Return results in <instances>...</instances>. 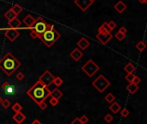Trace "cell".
I'll list each match as a JSON object with an SVG mask.
<instances>
[{
    "label": "cell",
    "mask_w": 147,
    "mask_h": 124,
    "mask_svg": "<svg viewBox=\"0 0 147 124\" xmlns=\"http://www.w3.org/2000/svg\"><path fill=\"white\" fill-rule=\"evenodd\" d=\"M90 42L88 41L86 38H84V37H82V38L77 42V47H78L80 49H82V50H85L86 48H88V47L90 46Z\"/></svg>",
    "instance_id": "obj_13"
},
{
    "label": "cell",
    "mask_w": 147,
    "mask_h": 124,
    "mask_svg": "<svg viewBox=\"0 0 147 124\" xmlns=\"http://www.w3.org/2000/svg\"><path fill=\"white\" fill-rule=\"evenodd\" d=\"M124 70L127 73H133V72L136 70V67L133 66L132 63H128L125 66Z\"/></svg>",
    "instance_id": "obj_21"
},
{
    "label": "cell",
    "mask_w": 147,
    "mask_h": 124,
    "mask_svg": "<svg viewBox=\"0 0 147 124\" xmlns=\"http://www.w3.org/2000/svg\"><path fill=\"white\" fill-rule=\"evenodd\" d=\"M126 89L129 91V93L135 94L138 90V85H134V84H133V83H129V85H127Z\"/></svg>",
    "instance_id": "obj_20"
},
{
    "label": "cell",
    "mask_w": 147,
    "mask_h": 124,
    "mask_svg": "<svg viewBox=\"0 0 147 124\" xmlns=\"http://www.w3.org/2000/svg\"><path fill=\"white\" fill-rule=\"evenodd\" d=\"M5 36H6V38L9 40L10 42H15L17 38H18L20 36V33L19 31L17 30V29H7L6 31H5Z\"/></svg>",
    "instance_id": "obj_8"
},
{
    "label": "cell",
    "mask_w": 147,
    "mask_h": 124,
    "mask_svg": "<svg viewBox=\"0 0 147 124\" xmlns=\"http://www.w3.org/2000/svg\"><path fill=\"white\" fill-rule=\"evenodd\" d=\"M92 1H93V2H94V1H95V0H92Z\"/></svg>",
    "instance_id": "obj_46"
},
{
    "label": "cell",
    "mask_w": 147,
    "mask_h": 124,
    "mask_svg": "<svg viewBox=\"0 0 147 124\" xmlns=\"http://www.w3.org/2000/svg\"><path fill=\"white\" fill-rule=\"evenodd\" d=\"M141 82V79L138 76H134V78H133V84H134V85H138V84H139Z\"/></svg>",
    "instance_id": "obj_35"
},
{
    "label": "cell",
    "mask_w": 147,
    "mask_h": 124,
    "mask_svg": "<svg viewBox=\"0 0 147 124\" xmlns=\"http://www.w3.org/2000/svg\"><path fill=\"white\" fill-rule=\"evenodd\" d=\"M61 37V35L54 29V26L49 24L48 28L42 35L38 36V38L47 46L51 47Z\"/></svg>",
    "instance_id": "obj_3"
},
{
    "label": "cell",
    "mask_w": 147,
    "mask_h": 124,
    "mask_svg": "<svg viewBox=\"0 0 147 124\" xmlns=\"http://www.w3.org/2000/svg\"><path fill=\"white\" fill-rule=\"evenodd\" d=\"M108 25L109 29H110L111 30H114V29L116 28V23H114V21H110V22H108Z\"/></svg>",
    "instance_id": "obj_36"
},
{
    "label": "cell",
    "mask_w": 147,
    "mask_h": 124,
    "mask_svg": "<svg viewBox=\"0 0 147 124\" xmlns=\"http://www.w3.org/2000/svg\"><path fill=\"white\" fill-rule=\"evenodd\" d=\"M136 48H137L139 52H143V51L146 48V44L144 42H139L136 44Z\"/></svg>",
    "instance_id": "obj_24"
},
{
    "label": "cell",
    "mask_w": 147,
    "mask_h": 124,
    "mask_svg": "<svg viewBox=\"0 0 147 124\" xmlns=\"http://www.w3.org/2000/svg\"><path fill=\"white\" fill-rule=\"evenodd\" d=\"M11 10H12V11L16 14V16L17 17V16L23 11V7L21 6V5H19V4H15L14 6L11 8Z\"/></svg>",
    "instance_id": "obj_23"
},
{
    "label": "cell",
    "mask_w": 147,
    "mask_h": 124,
    "mask_svg": "<svg viewBox=\"0 0 147 124\" xmlns=\"http://www.w3.org/2000/svg\"><path fill=\"white\" fill-rule=\"evenodd\" d=\"M111 29H109L108 25V23H104L101 24V26L98 29V34H107V33H111Z\"/></svg>",
    "instance_id": "obj_17"
},
{
    "label": "cell",
    "mask_w": 147,
    "mask_h": 124,
    "mask_svg": "<svg viewBox=\"0 0 147 124\" xmlns=\"http://www.w3.org/2000/svg\"><path fill=\"white\" fill-rule=\"evenodd\" d=\"M21 24H22V22L18 19L17 17H15L11 21H9V25L10 27V29H17L21 26Z\"/></svg>",
    "instance_id": "obj_16"
},
{
    "label": "cell",
    "mask_w": 147,
    "mask_h": 124,
    "mask_svg": "<svg viewBox=\"0 0 147 124\" xmlns=\"http://www.w3.org/2000/svg\"><path fill=\"white\" fill-rule=\"evenodd\" d=\"M115 37H116V39L118 40V41H120V42H121V41H123V40L125 39V37H126V35H123V34H121V33H117L116 35H115Z\"/></svg>",
    "instance_id": "obj_34"
},
{
    "label": "cell",
    "mask_w": 147,
    "mask_h": 124,
    "mask_svg": "<svg viewBox=\"0 0 147 124\" xmlns=\"http://www.w3.org/2000/svg\"><path fill=\"white\" fill-rule=\"evenodd\" d=\"M99 69H100L99 66H97L95 62L92 60H89L82 66V71L89 78H92L99 71Z\"/></svg>",
    "instance_id": "obj_5"
},
{
    "label": "cell",
    "mask_w": 147,
    "mask_h": 124,
    "mask_svg": "<svg viewBox=\"0 0 147 124\" xmlns=\"http://www.w3.org/2000/svg\"><path fill=\"white\" fill-rule=\"evenodd\" d=\"M39 105V107H40V109H42V110H44V109H46L47 108V104L45 103V101L44 102H41V104H38Z\"/></svg>",
    "instance_id": "obj_40"
},
{
    "label": "cell",
    "mask_w": 147,
    "mask_h": 124,
    "mask_svg": "<svg viewBox=\"0 0 147 124\" xmlns=\"http://www.w3.org/2000/svg\"><path fill=\"white\" fill-rule=\"evenodd\" d=\"M49 103L51 104L52 106H56L58 104V99H56V98H51Z\"/></svg>",
    "instance_id": "obj_37"
},
{
    "label": "cell",
    "mask_w": 147,
    "mask_h": 124,
    "mask_svg": "<svg viewBox=\"0 0 147 124\" xmlns=\"http://www.w3.org/2000/svg\"><path fill=\"white\" fill-rule=\"evenodd\" d=\"M2 101H3V98H2V97L0 96V104H1V103H2Z\"/></svg>",
    "instance_id": "obj_45"
},
{
    "label": "cell",
    "mask_w": 147,
    "mask_h": 124,
    "mask_svg": "<svg viewBox=\"0 0 147 124\" xmlns=\"http://www.w3.org/2000/svg\"><path fill=\"white\" fill-rule=\"evenodd\" d=\"M79 120L82 124H86L88 122H89V118H88V116H86L85 115H82V116L79 118Z\"/></svg>",
    "instance_id": "obj_32"
},
{
    "label": "cell",
    "mask_w": 147,
    "mask_h": 124,
    "mask_svg": "<svg viewBox=\"0 0 147 124\" xmlns=\"http://www.w3.org/2000/svg\"><path fill=\"white\" fill-rule=\"evenodd\" d=\"M12 118L17 124H22L26 120V115L20 111V112L15 113V115H13Z\"/></svg>",
    "instance_id": "obj_12"
},
{
    "label": "cell",
    "mask_w": 147,
    "mask_h": 124,
    "mask_svg": "<svg viewBox=\"0 0 147 124\" xmlns=\"http://www.w3.org/2000/svg\"><path fill=\"white\" fill-rule=\"evenodd\" d=\"M53 84H54V85L57 86V87H60V86L63 84V80L60 77H54Z\"/></svg>",
    "instance_id": "obj_26"
},
{
    "label": "cell",
    "mask_w": 147,
    "mask_h": 124,
    "mask_svg": "<svg viewBox=\"0 0 147 124\" xmlns=\"http://www.w3.org/2000/svg\"><path fill=\"white\" fill-rule=\"evenodd\" d=\"M113 38V35L111 33H107V34H97V39L99 40L102 45L108 44V42Z\"/></svg>",
    "instance_id": "obj_10"
},
{
    "label": "cell",
    "mask_w": 147,
    "mask_h": 124,
    "mask_svg": "<svg viewBox=\"0 0 147 124\" xmlns=\"http://www.w3.org/2000/svg\"><path fill=\"white\" fill-rule=\"evenodd\" d=\"M50 94L51 91L48 87L43 85L39 80H37V82L34 83V85L27 91V95L37 104L44 102L48 97H50Z\"/></svg>",
    "instance_id": "obj_1"
},
{
    "label": "cell",
    "mask_w": 147,
    "mask_h": 124,
    "mask_svg": "<svg viewBox=\"0 0 147 124\" xmlns=\"http://www.w3.org/2000/svg\"><path fill=\"white\" fill-rule=\"evenodd\" d=\"M21 66V62L15 58L11 53H6L0 60V69L7 76H11L14 72Z\"/></svg>",
    "instance_id": "obj_2"
},
{
    "label": "cell",
    "mask_w": 147,
    "mask_h": 124,
    "mask_svg": "<svg viewBox=\"0 0 147 124\" xmlns=\"http://www.w3.org/2000/svg\"><path fill=\"white\" fill-rule=\"evenodd\" d=\"M30 37H32L33 39H36V38H38V35H37V33L34 30V29H31V31H30Z\"/></svg>",
    "instance_id": "obj_39"
},
{
    "label": "cell",
    "mask_w": 147,
    "mask_h": 124,
    "mask_svg": "<svg viewBox=\"0 0 147 124\" xmlns=\"http://www.w3.org/2000/svg\"><path fill=\"white\" fill-rule=\"evenodd\" d=\"M1 88L4 91H9V92H10V90H11V86H10L9 82H4V83H3L2 85H1Z\"/></svg>",
    "instance_id": "obj_28"
},
{
    "label": "cell",
    "mask_w": 147,
    "mask_h": 124,
    "mask_svg": "<svg viewBox=\"0 0 147 124\" xmlns=\"http://www.w3.org/2000/svg\"><path fill=\"white\" fill-rule=\"evenodd\" d=\"M109 109H110L114 114H117V113L120 112V110L121 109V106L117 103V102H113V103L110 104V106H109Z\"/></svg>",
    "instance_id": "obj_18"
},
{
    "label": "cell",
    "mask_w": 147,
    "mask_h": 124,
    "mask_svg": "<svg viewBox=\"0 0 147 124\" xmlns=\"http://www.w3.org/2000/svg\"><path fill=\"white\" fill-rule=\"evenodd\" d=\"M133 78H134V75H133V73H127V76L125 77V79H127V81H128L129 83H132Z\"/></svg>",
    "instance_id": "obj_33"
},
{
    "label": "cell",
    "mask_w": 147,
    "mask_h": 124,
    "mask_svg": "<svg viewBox=\"0 0 147 124\" xmlns=\"http://www.w3.org/2000/svg\"><path fill=\"white\" fill-rule=\"evenodd\" d=\"M50 96L52 97V98H56V99H58V100H60V98H62L63 93L61 92V91L58 90V89L55 88V89H53L52 91H51Z\"/></svg>",
    "instance_id": "obj_19"
},
{
    "label": "cell",
    "mask_w": 147,
    "mask_h": 124,
    "mask_svg": "<svg viewBox=\"0 0 147 124\" xmlns=\"http://www.w3.org/2000/svg\"><path fill=\"white\" fill-rule=\"evenodd\" d=\"M4 17L6 18V19L8 21H11L13 18H15V17H17V16H16V14L14 12L12 11V10L11 9H10L9 10H7L6 13L4 14Z\"/></svg>",
    "instance_id": "obj_22"
},
{
    "label": "cell",
    "mask_w": 147,
    "mask_h": 124,
    "mask_svg": "<svg viewBox=\"0 0 147 124\" xmlns=\"http://www.w3.org/2000/svg\"><path fill=\"white\" fill-rule=\"evenodd\" d=\"M1 105L4 108V109H8V108L11 105V103H10V101L9 99H4V100L2 101Z\"/></svg>",
    "instance_id": "obj_29"
},
{
    "label": "cell",
    "mask_w": 147,
    "mask_h": 124,
    "mask_svg": "<svg viewBox=\"0 0 147 124\" xmlns=\"http://www.w3.org/2000/svg\"><path fill=\"white\" fill-rule=\"evenodd\" d=\"M53 79H54V76L48 70H47V71L44 72V73L41 74V76L40 77L38 80L46 87H48L51 84H53Z\"/></svg>",
    "instance_id": "obj_7"
},
{
    "label": "cell",
    "mask_w": 147,
    "mask_h": 124,
    "mask_svg": "<svg viewBox=\"0 0 147 124\" xmlns=\"http://www.w3.org/2000/svg\"><path fill=\"white\" fill-rule=\"evenodd\" d=\"M71 124H82L81 122H80V120H79V118L78 117H76L75 119L71 122Z\"/></svg>",
    "instance_id": "obj_42"
},
{
    "label": "cell",
    "mask_w": 147,
    "mask_h": 124,
    "mask_svg": "<svg viewBox=\"0 0 147 124\" xmlns=\"http://www.w3.org/2000/svg\"><path fill=\"white\" fill-rule=\"evenodd\" d=\"M74 2H75V4L77 5L83 11L87 10L88 8L94 3L92 0H74Z\"/></svg>",
    "instance_id": "obj_9"
},
{
    "label": "cell",
    "mask_w": 147,
    "mask_h": 124,
    "mask_svg": "<svg viewBox=\"0 0 147 124\" xmlns=\"http://www.w3.org/2000/svg\"><path fill=\"white\" fill-rule=\"evenodd\" d=\"M118 32H119V33L123 34V35H126V34H127V28H126V27L122 26V27H121V28H120Z\"/></svg>",
    "instance_id": "obj_41"
},
{
    "label": "cell",
    "mask_w": 147,
    "mask_h": 124,
    "mask_svg": "<svg viewBox=\"0 0 147 124\" xmlns=\"http://www.w3.org/2000/svg\"><path fill=\"white\" fill-rule=\"evenodd\" d=\"M105 100L109 104H112L113 102H114L115 100V97H114L112 93H108V95L105 97Z\"/></svg>",
    "instance_id": "obj_27"
},
{
    "label": "cell",
    "mask_w": 147,
    "mask_h": 124,
    "mask_svg": "<svg viewBox=\"0 0 147 124\" xmlns=\"http://www.w3.org/2000/svg\"><path fill=\"white\" fill-rule=\"evenodd\" d=\"M138 1L139 3H141V4H147V0H138Z\"/></svg>",
    "instance_id": "obj_44"
},
{
    "label": "cell",
    "mask_w": 147,
    "mask_h": 124,
    "mask_svg": "<svg viewBox=\"0 0 147 124\" xmlns=\"http://www.w3.org/2000/svg\"><path fill=\"white\" fill-rule=\"evenodd\" d=\"M113 119H114V117L112 116L110 114H107L105 116H104V121L108 123H110L112 121H113Z\"/></svg>",
    "instance_id": "obj_31"
},
{
    "label": "cell",
    "mask_w": 147,
    "mask_h": 124,
    "mask_svg": "<svg viewBox=\"0 0 147 124\" xmlns=\"http://www.w3.org/2000/svg\"><path fill=\"white\" fill-rule=\"evenodd\" d=\"M70 56L75 61H78L80 59L84 56V53H83L82 51H80L78 48H75V49H73L71 52Z\"/></svg>",
    "instance_id": "obj_11"
},
{
    "label": "cell",
    "mask_w": 147,
    "mask_h": 124,
    "mask_svg": "<svg viewBox=\"0 0 147 124\" xmlns=\"http://www.w3.org/2000/svg\"><path fill=\"white\" fill-rule=\"evenodd\" d=\"M92 85L97 89L99 92L102 93L108 89V87H109L110 82L103 75H99L97 79L92 82Z\"/></svg>",
    "instance_id": "obj_4"
},
{
    "label": "cell",
    "mask_w": 147,
    "mask_h": 124,
    "mask_svg": "<svg viewBox=\"0 0 147 124\" xmlns=\"http://www.w3.org/2000/svg\"><path fill=\"white\" fill-rule=\"evenodd\" d=\"M31 124H42V123L40 122L38 119H35V120H34L33 122H31Z\"/></svg>",
    "instance_id": "obj_43"
},
{
    "label": "cell",
    "mask_w": 147,
    "mask_h": 124,
    "mask_svg": "<svg viewBox=\"0 0 147 124\" xmlns=\"http://www.w3.org/2000/svg\"><path fill=\"white\" fill-rule=\"evenodd\" d=\"M129 114H130V112L128 109H121V115L122 117H127L128 115H129Z\"/></svg>",
    "instance_id": "obj_30"
},
{
    "label": "cell",
    "mask_w": 147,
    "mask_h": 124,
    "mask_svg": "<svg viewBox=\"0 0 147 124\" xmlns=\"http://www.w3.org/2000/svg\"><path fill=\"white\" fill-rule=\"evenodd\" d=\"M11 109H12V110L15 113H17V112H20L21 110H22L23 107H22V105H21L19 103H16V104H14L12 105Z\"/></svg>",
    "instance_id": "obj_25"
},
{
    "label": "cell",
    "mask_w": 147,
    "mask_h": 124,
    "mask_svg": "<svg viewBox=\"0 0 147 124\" xmlns=\"http://www.w3.org/2000/svg\"><path fill=\"white\" fill-rule=\"evenodd\" d=\"M24 74L22 72H19L17 74V76H16V78H17V79H18L19 81H22V80L24 79Z\"/></svg>",
    "instance_id": "obj_38"
},
{
    "label": "cell",
    "mask_w": 147,
    "mask_h": 124,
    "mask_svg": "<svg viewBox=\"0 0 147 124\" xmlns=\"http://www.w3.org/2000/svg\"><path fill=\"white\" fill-rule=\"evenodd\" d=\"M34 23H35V19H34L31 15L26 16L25 18L23 19V23H24L27 27H28L29 29H32V27L34 26Z\"/></svg>",
    "instance_id": "obj_14"
},
{
    "label": "cell",
    "mask_w": 147,
    "mask_h": 124,
    "mask_svg": "<svg viewBox=\"0 0 147 124\" xmlns=\"http://www.w3.org/2000/svg\"><path fill=\"white\" fill-rule=\"evenodd\" d=\"M114 8L115 9L116 11H118L120 14H121V13L124 12L125 10L127 9V5H126L122 1H119L118 3H116V4H114Z\"/></svg>",
    "instance_id": "obj_15"
},
{
    "label": "cell",
    "mask_w": 147,
    "mask_h": 124,
    "mask_svg": "<svg viewBox=\"0 0 147 124\" xmlns=\"http://www.w3.org/2000/svg\"><path fill=\"white\" fill-rule=\"evenodd\" d=\"M49 24L46 23L42 17H38L37 19H35V23H34V26L32 27L31 29H34V31L36 32L37 35L40 36V35H42L45 31L47 30V28H48Z\"/></svg>",
    "instance_id": "obj_6"
}]
</instances>
